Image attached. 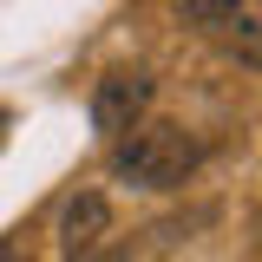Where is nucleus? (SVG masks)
Here are the masks:
<instances>
[{"instance_id":"1","label":"nucleus","mask_w":262,"mask_h":262,"mask_svg":"<svg viewBox=\"0 0 262 262\" xmlns=\"http://www.w3.org/2000/svg\"><path fill=\"white\" fill-rule=\"evenodd\" d=\"M196 164H203L196 131L170 125V118H158V125H131L125 138H112V170H118L125 184H138V190H177Z\"/></svg>"},{"instance_id":"2","label":"nucleus","mask_w":262,"mask_h":262,"mask_svg":"<svg viewBox=\"0 0 262 262\" xmlns=\"http://www.w3.org/2000/svg\"><path fill=\"white\" fill-rule=\"evenodd\" d=\"M144 112H151V79H144V72H105L92 85L98 138H125L131 125H144Z\"/></svg>"},{"instance_id":"3","label":"nucleus","mask_w":262,"mask_h":262,"mask_svg":"<svg viewBox=\"0 0 262 262\" xmlns=\"http://www.w3.org/2000/svg\"><path fill=\"white\" fill-rule=\"evenodd\" d=\"M105 236H112V203H105L98 190H79L72 203H66V216H59V249H66V262L92 256Z\"/></svg>"},{"instance_id":"4","label":"nucleus","mask_w":262,"mask_h":262,"mask_svg":"<svg viewBox=\"0 0 262 262\" xmlns=\"http://www.w3.org/2000/svg\"><path fill=\"white\" fill-rule=\"evenodd\" d=\"M243 13H249V0H177V20L196 33H229L243 27Z\"/></svg>"},{"instance_id":"5","label":"nucleus","mask_w":262,"mask_h":262,"mask_svg":"<svg viewBox=\"0 0 262 262\" xmlns=\"http://www.w3.org/2000/svg\"><path fill=\"white\" fill-rule=\"evenodd\" d=\"M0 262H33V256H27V243H20V236H0Z\"/></svg>"}]
</instances>
